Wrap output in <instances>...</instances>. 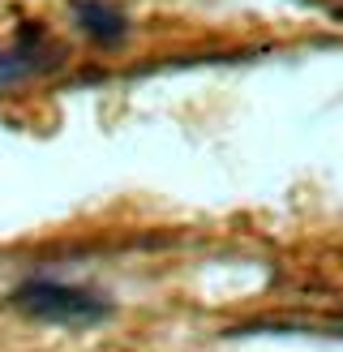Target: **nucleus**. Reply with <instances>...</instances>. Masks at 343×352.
<instances>
[{"label": "nucleus", "instance_id": "2", "mask_svg": "<svg viewBox=\"0 0 343 352\" xmlns=\"http://www.w3.org/2000/svg\"><path fill=\"white\" fill-rule=\"evenodd\" d=\"M73 17H78V26L103 47H116L129 34V17L120 13L112 0H73Z\"/></svg>", "mask_w": 343, "mask_h": 352}, {"label": "nucleus", "instance_id": "1", "mask_svg": "<svg viewBox=\"0 0 343 352\" xmlns=\"http://www.w3.org/2000/svg\"><path fill=\"white\" fill-rule=\"evenodd\" d=\"M13 305L51 327H95L112 318V305L99 292L56 284V279H26L22 288H13Z\"/></svg>", "mask_w": 343, "mask_h": 352}, {"label": "nucleus", "instance_id": "3", "mask_svg": "<svg viewBox=\"0 0 343 352\" xmlns=\"http://www.w3.org/2000/svg\"><path fill=\"white\" fill-rule=\"evenodd\" d=\"M60 56H51V47H43L39 30H30L13 52H0V86H13L30 74H43L47 65H56Z\"/></svg>", "mask_w": 343, "mask_h": 352}]
</instances>
